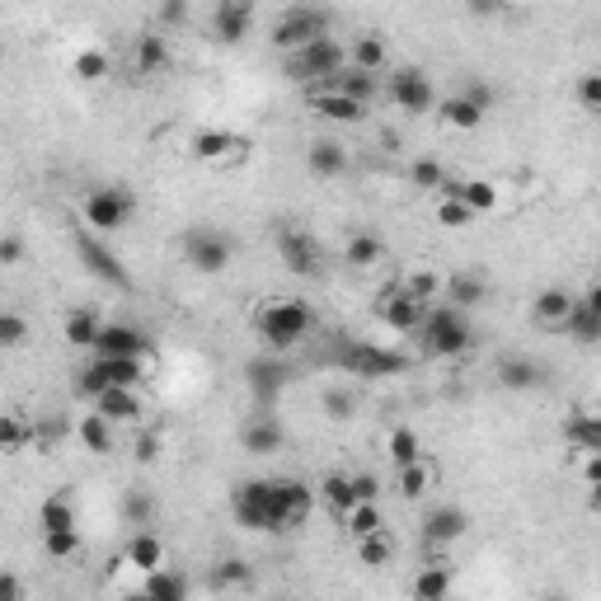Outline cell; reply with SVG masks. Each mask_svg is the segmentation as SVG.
<instances>
[{
    "label": "cell",
    "mask_w": 601,
    "mask_h": 601,
    "mask_svg": "<svg viewBox=\"0 0 601 601\" xmlns=\"http://www.w3.org/2000/svg\"><path fill=\"white\" fill-rule=\"evenodd\" d=\"M254 334H259L273 353H287L296 348V343H306L315 334V306L310 300H300V296H268L254 306Z\"/></svg>",
    "instance_id": "obj_1"
},
{
    "label": "cell",
    "mask_w": 601,
    "mask_h": 601,
    "mask_svg": "<svg viewBox=\"0 0 601 601\" xmlns=\"http://www.w3.org/2000/svg\"><path fill=\"white\" fill-rule=\"evenodd\" d=\"M76 212H80V221L90 226V231L118 235L137 217V193L127 189V183H94V189H85L76 197Z\"/></svg>",
    "instance_id": "obj_2"
},
{
    "label": "cell",
    "mask_w": 601,
    "mask_h": 601,
    "mask_svg": "<svg viewBox=\"0 0 601 601\" xmlns=\"http://www.w3.org/2000/svg\"><path fill=\"white\" fill-rule=\"evenodd\" d=\"M413 343H419L423 357H461L475 348V329H470L465 310H451L447 300H442V306L427 310V320L419 334H413Z\"/></svg>",
    "instance_id": "obj_3"
},
{
    "label": "cell",
    "mask_w": 601,
    "mask_h": 601,
    "mask_svg": "<svg viewBox=\"0 0 601 601\" xmlns=\"http://www.w3.org/2000/svg\"><path fill=\"white\" fill-rule=\"evenodd\" d=\"M353 66V56H348V38H338V34H329V38H315L310 48H300L287 56V76L300 80V85H329V80H338L343 71Z\"/></svg>",
    "instance_id": "obj_4"
},
{
    "label": "cell",
    "mask_w": 601,
    "mask_h": 601,
    "mask_svg": "<svg viewBox=\"0 0 601 601\" xmlns=\"http://www.w3.org/2000/svg\"><path fill=\"white\" fill-rule=\"evenodd\" d=\"M334 34V14L320 10V5H292V10H282L273 28H268V42L282 52V56H292L300 48H310L315 38H329Z\"/></svg>",
    "instance_id": "obj_5"
},
{
    "label": "cell",
    "mask_w": 601,
    "mask_h": 601,
    "mask_svg": "<svg viewBox=\"0 0 601 601\" xmlns=\"http://www.w3.org/2000/svg\"><path fill=\"white\" fill-rule=\"evenodd\" d=\"M231 517L245 532H282L278 526V503H273V479H240L231 489Z\"/></svg>",
    "instance_id": "obj_6"
},
{
    "label": "cell",
    "mask_w": 601,
    "mask_h": 601,
    "mask_svg": "<svg viewBox=\"0 0 601 601\" xmlns=\"http://www.w3.org/2000/svg\"><path fill=\"white\" fill-rule=\"evenodd\" d=\"M245 155H250V141L240 132H226V127H197L189 137V161L207 169H235L245 165Z\"/></svg>",
    "instance_id": "obj_7"
},
{
    "label": "cell",
    "mask_w": 601,
    "mask_h": 601,
    "mask_svg": "<svg viewBox=\"0 0 601 601\" xmlns=\"http://www.w3.org/2000/svg\"><path fill=\"white\" fill-rule=\"evenodd\" d=\"M385 99L399 108V113H433L437 108V85L427 76L423 66H395L391 76H385Z\"/></svg>",
    "instance_id": "obj_8"
},
{
    "label": "cell",
    "mask_w": 601,
    "mask_h": 601,
    "mask_svg": "<svg viewBox=\"0 0 601 601\" xmlns=\"http://www.w3.org/2000/svg\"><path fill=\"white\" fill-rule=\"evenodd\" d=\"M183 259H189V268L212 278V273H226V268H231L235 245L221 231H212V226H193V231L183 235Z\"/></svg>",
    "instance_id": "obj_9"
},
{
    "label": "cell",
    "mask_w": 601,
    "mask_h": 601,
    "mask_svg": "<svg viewBox=\"0 0 601 601\" xmlns=\"http://www.w3.org/2000/svg\"><path fill=\"white\" fill-rule=\"evenodd\" d=\"M489 104H494V94L484 90V85H470L465 94H447L437 104L442 127H447V132H479L484 118H489Z\"/></svg>",
    "instance_id": "obj_10"
},
{
    "label": "cell",
    "mask_w": 601,
    "mask_h": 601,
    "mask_svg": "<svg viewBox=\"0 0 601 601\" xmlns=\"http://www.w3.org/2000/svg\"><path fill=\"white\" fill-rule=\"evenodd\" d=\"M376 320L391 329V334H405V338H413L423 329V320H427V306L423 300H413L405 287H385L381 296H376Z\"/></svg>",
    "instance_id": "obj_11"
},
{
    "label": "cell",
    "mask_w": 601,
    "mask_h": 601,
    "mask_svg": "<svg viewBox=\"0 0 601 601\" xmlns=\"http://www.w3.org/2000/svg\"><path fill=\"white\" fill-rule=\"evenodd\" d=\"M442 193H456L461 203L475 212V217H498V212H508V189L498 179H447V189ZM437 193V197H442Z\"/></svg>",
    "instance_id": "obj_12"
},
{
    "label": "cell",
    "mask_w": 601,
    "mask_h": 601,
    "mask_svg": "<svg viewBox=\"0 0 601 601\" xmlns=\"http://www.w3.org/2000/svg\"><path fill=\"white\" fill-rule=\"evenodd\" d=\"M273 503H278V526H282V532H296V526L310 522L320 494H315L310 484H300V479H273Z\"/></svg>",
    "instance_id": "obj_13"
},
{
    "label": "cell",
    "mask_w": 601,
    "mask_h": 601,
    "mask_svg": "<svg viewBox=\"0 0 601 601\" xmlns=\"http://www.w3.org/2000/svg\"><path fill=\"white\" fill-rule=\"evenodd\" d=\"M578 306H583V296H574L568 287H546L532 300V320H536V329H546V334H564V329L574 324Z\"/></svg>",
    "instance_id": "obj_14"
},
{
    "label": "cell",
    "mask_w": 601,
    "mask_h": 601,
    "mask_svg": "<svg viewBox=\"0 0 601 601\" xmlns=\"http://www.w3.org/2000/svg\"><path fill=\"white\" fill-rule=\"evenodd\" d=\"M278 254H282V264H287V273H296V278H320L324 273V250L310 231H282Z\"/></svg>",
    "instance_id": "obj_15"
},
{
    "label": "cell",
    "mask_w": 601,
    "mask_h": 601,
    "mask_svg": "<svg viewBox=\"0 0 601 601\" xmlns=\"http://www.w3.org/2000/svg\"><path fill=\"white\" fill-rule=\"evenodd\" d=\"M306 104L315 118H324V123H338V127H357L367 118V104H357V99L348 94H338L334 85H315V90H306Z\"/></svg>",
    "instance_id": "obj_16"
},
{
    "label": "cell",
    "mask_w": 601,
    "mask_h": 601,
    "mask_svg": "<svg viewBox=\"0 0 601 601\" xmlns=\"http://www.w3.org/2000/svg\"><path fill=\"white\" fill-rule=\"evenodd\" d=\"M470 536V517H465V508H451V503H442V508H433L423 517V540L433 546L437 554L442 550H451L456 540H465Z\"/></svg>",
    "instance_id": "obj_17"
},
{
    "label": "cell",
    "mask_w": 601,
    "mask_h": 601,
    "mask_svg": "<svg viewBox=\"0 0 601 601\" xmlns=\"http://www.w3.org/2000/svg\"><path fill=\"white\" fill-rule=\"evenodd\" d=\"M94 409L104 413L108 423H118V427L146 423V395L132 391V385H113V391H104V395L94 399Z\"/></svg>",
    "instance_id": "obj_18"
},
{
    "label": "cell",
    "mask_w": 601,
    "mask_h": 601,
    "mask_svg": "<svg viewBox=\"0 0 601 601\" xmlns=\"http://www.w3.org/2000/svg\"><path fill=\"white\" fill-rule=\"evenodd\" d=\"M71 437L90 456H113V447H118V423H108L99 409H85V413H76V423H71Z\"/></svg>",
    "instance_id": "obj_19"
},
{
    "label": "cell",
    "mask_w": 601,
    "mask_h": 601,
    "mask_svg": "<svg viewBox=\"0 0 601 601\" xmlns=\"http://www.w3.org/2000/svg\"><path fill=\"white\" fill-rule=\"evenodd\" d=\"M560 437L568 451L601 456V409H568L560 423Z\"/></svg>",
    "instance_id": "obj_20"
},
{
    "label": "cell",
    "mask_w": 601,
    "mask_h": 601,
    "mask_svg": "<svg viewBox=\"0 0 601 601\" xmlns=\"http://www.w3.org/2000/svg\"><path fill=\"white\" fill-rule=\"evenodd\" d=\"M451 588H456V568L442 560L437 550H433V560L413 574V583H409L413 601H451Z\"/></svg>",
    "instance_id": "obj_21"
},
{
    "label": "cell",
    "mask_w": 601,
    "mask_h": 601,
    "mask_svg": "<svg viewBox=\"0 0 601 601\" xmlns=\"http://www.w3.org/2000/svg\"><path fill=\"white\" fill-rule=\"evenodd\" d=\"M254 5H245V0H226V5H217L212 10V34H217V42H245L250 34H254Z\"/></svg>",
    "instance_id": "obj_22"
},
{
    "label": "cell",
    "mask_w": 601,
    "mask_h": 601,
    "mask_svg": "<svg viewBox=\"0 0 601 601\" xmlns=\"http://www.w3.org/2000/svg\"><path fill=\"white\" fill-rule=\"evenodd\" d=\"M123 564L132 568L137 578L161 574V568H169V564H165V540L155 536V532H137V536L123 546Z\"/></svg>",
    "instance_id": "obj_23"
},
{
    "label": "cell",
    "mask_w": 601,
    "mask_h": 601,
    "mask_svg": "<svg viewBox=\"0 0 601 601\" xmlns=\"http://www.w3.org/2000/svg\"><path fill=\"white\" fill-rule=\"evenodd\" d=\"M94 357H151V338L132 324H104Z\"/></svg>",
    "instance_id": "obj_24"
},
{
    "label": "cell",
    "mask_w": 601,
    "mask_h": 601,
    "mask_svg": "<svg viewBox=\"0 0 601 601\" xmlns=\"http://www.w3.org/2000/svg\"><path fill=\"white\" fill-rule=\"evenodd\" d=\"M52 532H80V508L66 489L38 503V536H52Z\"/></svg>",
    "instance_id": "obj_25"
},
{
    "label": "cell",
    "mask_w": 601,
    "mask_h": 601,
    "mask_svg": "<svg viewBox=\"0 0 601 601\" xmlns=\"http://www.w3.org/2000/svg\"><path fill=\"white\" fill-rule=\"evenodd\" d=\"M437 489V461L433 456H419L413 465L395 470V494L405 498V503H419V498H427Z\"/></svg>",
    "instance_id": "obj_26"
},
{
    "label": "cell",
    "mask_w": 601,
    "mask_h": 601,
    "mask_svg": "<svg viewBox=\"0 0 601 601\" xmlns=\"http://www.w3.org/2000/svg\"><path fill=\"white\" fill-rule=\"evenodd\" d=\"M306 169L315 179H338V175H348V169H353V155H348V146L320 137V141H310V151H306Z\"/></svg>",
    "instance_id": "obj_27"
},
{
    "label": "cell",
    "mask_w": 601,
    "mask_h": 601,
    "mask_svg": "<svg viewBox=\"0 0 601 601\" xmlns=\"http://www.w3.org/2000/svg\"><path fill=\"white\" fill-rule=\"evenodd\" d=\"M169 62H175V52H169V38L155 34V28L132 42V66H137V76H165Z\"/></svg>",
    "instance_id": "obj_28"
},
{
    "label": "cell",
    "mask_w": 601,
    "mask_h": 601,
    "mask_svg": "<svg viewBox=\"0 0 601 601\" xmlns=\"http://www.w3.org/2000/svg\"><path fill=\"white\" fill-rule=\"evenodd\" d=\"M348 367L362 371V376H395V371L409 367L405 353H391V348H371V343H357L348 353Z\"/></svg>",
    "instance_id": "obj_29"
},
{
    "label": "cell",
    "mask_w": 601,
    "mask_h": 601,
    "mask_svg": "<svg viewBox=\"0 0 601 601\" xmlns=\"http://www.w3.org/2000/svg\"><path fill=\"white\" fill-rule=\"evenodd\" d=\"M348 56H353V71L391 76V48H385L381 34H357V38H348Z\"/></svg>",
    "instance_id": "obj_30"
},
{
    "label": "cell",
    "mask_w": 601,
    "mask_h": 601,
    "mask_svg": "<svg viewBox=\"0 0 601 601\" xmlns=\"http://www.w3.org/2000/svg\"><path fill=\"white\" fill-rule=\"evenodd\" d=\"M442 300H447V306L451 310H475V306H484V300H489V282H484L479 273H470V268H461V273H451L447 278V296H442Z\"/></svg>",
    "instance_id": "obj_31"
},
{
    "label": "cell",
    "mask_w": 601,
    "mask_h": 601,
    "mask_svg": "<svg viewBox=\"0 0 601 601\" xmlns=\"http://www.w3.org/2000/svg\"><path fill=\"white\" fill-rule=\"evenodd\" d=\"M104 324L108 320H99V310L90 306H80V310H71L66 315V324H62V338L71 343V348H99V334H104Z\"/></svg>",
    "instance_id": "obj_32"
},
{
    "label": "cell",
    "mask_w": 601,
    "mask_h": 601,
    "mask_svg": "<svg viewBox=\"0 0 601 601\" xmlns=\"http://www.w3.org/2000/svg\"><path fill=\"white\" fill-rule=\"evenodd\" d=\"M329 85H334V90L338 94H348V99H357V104H376V99L385 94V76H371V71H343V76L338 80H329Z\"/></svg>",
    "instance_id": "obj_33"
},
{
    "label": "cell",
    "mask_w": 601,
    "mask_h": 601,
    "mask_svg": "<svg viewBox=\"0 0 601 601\" xmlns=\"http://www.w3.org/2000/svg\"><path fill=\"white\" fill-rule=\"evenodd\" d=\"M315 494H320V503L329 508V517H348V512L357 508V494H353V475H324L320 484H315Z\"/></svg>",
    "instance_id": "obj_34"
},
{
    "label": "cell",
    "mask_w": 601,
    "mask_h": 601,
    "mask_svg": "<svg viewBox=\"0 0 601 601\" xmlns=\"http://www.w3.org/2000/svg\"><path fill=\"white\" fill-rule=\"evenodd\" d=\"M399 287H405L413 300H423V306L433 310V306H442V296H447V278L433 273V268H413V273L399 278Z\"/></svg>",
    "instance_id": "obj_35"
},
{
    "label": "cell",
    "mask_w": 601,
    "mask_h": 601,
    "mask_svg": "<svg viewBox=\"0 0 601 601\" xmlns=\"http://www.w3.org/2000/svg\"><path fill=\"white\" fill-rule=\"evenodd\" d=\"M385 451H391L395 470H405V465H413L423 456V442H419V433H413L409 423H395L391 433H385Z\"/></svg>",
    "instance_id": "obj_36"
},
{
    "label": "cell",
    "mask_w": 601,
    "mask_h": 601,
    "mask_svg": "<svg viewBox=\"0 0 601 601\" xmlns=\"http://www.w3.org/2000/svg\"><path fill=\"white\" fill-rule=\"evenodd\" d=\"M343 532H348L353 546H357V540H367V536H381V532H385V512H381V503H357L348 517H343Z\"/></svg>",
    "instance_id": "obj_37"
},
{
    "label": "cell",
    "mask_w": 601,
    "mask_h": 601,
    "mask_svg": "<svg viewBox=\"0 0 601 601\" xmlns=\"http://www.w3.org/2000/svg\"><path fill=\"white\" fill-rule=\"evenodd\" d=\"M385 259V245L376 235H367V231H357L348 245H343V264L348 268H357V273H367V268H376Z\"/></svg>",
    "instance_id": "obj_38"
},
{
    "label": "cell",
    "mask_w": 601,
    "mask_h": 601,
    "mask_svg": "<svg viewBox=\"0 0 601 601\" xmlns=\"http://www.w3.org/2000/svg\"><path fill=\"white\" fill-rule=\"evenodd\" d=\"M141 597L146 601H189V583L175 568H161V574L141 578Z\"/></svg>",
    "instance_id": "obj_39"
},
{
    "label": "cell",
    "mask_w": 601,
    "mask_h": 601,
    "mask_svg": "<svg viewBox=\"0 0 601 601\" xmlns=\"http://www.w3.org/2000/svg\"><path fill=\"white\" fill-rule=\"evenodd\" d=\"M498 385H508V391H536L540 367L526 362V357H503V362H498Z\"/></svg>",
    "instance_id": "obj_40"
},
{
    "label": "cell",
    "mask_w": 601,
    "mask_h": 601,
    "mask_svg": "<svg viewBox=\"0 0 601 601\" xmlns=\"http://www.w3.org/2000/svg\"><path fill=\"white\" fill-rule=\"evenodd\" d=\"M108 71H113V62H108L104 48H80L76 56H71V76L85 80V85H99Z\"/></svg>",
    "instance_id": "obj_41"
},
{
    "label": "cell",
    "mask_w": 601,
    "mask_h": 601,
    "mask_svg": "<svg viewBox=\"0 0 601 601\" xmlns=\"http://www.w3.org/2000/svg\"><path fill=\"white\" fill-rule=\"evenodd\" d=\"M34 437H38V427L28 423L24 413H5V419H0V451L5 456H20Z\"/></svg>",
    "instance_id": "obj_42"
},
{
    "label": "cell",
    "mask_w": 601,
    "mask_h": 601,
    "mask_svg": "<svg viewBox=\"0 0 601 601\" xmlns=\"http://www.w3.org/2000/svg\"><path fill=\"white\" fill-rule=\"evenodd\" d=\"M433 217H437L442 226H447V231H470V226L479 221L475 212H470V207H465L456 193H442V197H433Z\"/></svg>",
    "instance_id": "obj_43"
},
{
    "label": "cell",
    "mask_w": 601,
    "mask_h": 601,
    "mask_svg": "<svg viewBox=\"0 0 601 601\" xmlns=\"http://www.w3.org/2000/svg\"><path fill=\"white\" fill-rule=\"evenodd\" d=\"M80 254L90 259V268H94V278H104V282H113V287H127V273L118 268V259H113L108 250H99L94 240H80Z\"/></svg>",
    "instance_id": "obj_44"
},
{
    "label": "cell",
    "mask_w": 601,
    "mask_h": 601,
    "mask_svg": "<svg viewBox=\"0 0 601 601\" xmlns=\"http://www.w3.org/2000/svg\"><path fill=\"white\" fill-rule=\"evenodd\" d=\"M278 447H282V427H278L273 419H254V423L245 427V451L268 456V451H278Z\"/></svg>",
    "instance_id": "obj_45"
},
{
    "label": "cell",
    "mask_w": 601,
    "mask_h": 601,
    "mask_svg": "<svg viewBox=\"0 0 601 601\" xmlns=\"http://www.w3.org/2000/svg\"><path fill=\"white\" fill-rule=\"evenodd\" d=\"M447 165H437V161H413L409 165V183H413V189H419V193H442V189H447Z\"/></svg>",
    "instance_id": "obj_46"
},
{
    "label": "cell",
    "mask_w": 601,
    "mask_h": 601,
    "mask_svg": "<svg viewBox=\"0 0 601 601\" xmlns=\"http://www.w3.org/2000/svg\"><path fill=\"white\" fill-rule=\"evenodd\" d=\"M357 560H362L367 568H385V564L395 560V536H391V532H381V536L357 540Z\"/></svg>",
    "instance_id": "obj_47"
},
{
    "label": "cell",
    "mask_w": 601,
    "mask_h": 601,
    "mask_svg": "<svg viewBox=\"0 0 601 601\" xmlns=\"http://www.w3.org/2000/svg\"><path fill=\"white\" fill-rule=\"evenodd\" d=\"M574 99L583 113H601V71H583L574 80Z\"/></svg>",
    "instance_id": "obj_48"
},
{
    "label": "cell",
    "mask_w": 601,
    "mask_h": 601,
    "mask_svg": "<svg viewBox=\"0 0 601 601\" xmlns=\"http://www.w3.org/2000/svg\"><path fill=\"white\" fill-rule=\"evenodd\" d=\"M85 546H80V532H52V536H42V554L48 560H76Z\"/></svg>",
    "instance_id": "obj_49"
},
{
    "label": "cell",
    "mask_w": 601,
    "mask_h": 601,
    "mask_svg": "<svg viewBox=\"0 0 601 601\" xmlns=\"http://www.w3.org/2000/svg\"><path fill=\"white\" fill-rule=\"evenodd\" d=\"M123 517L132 522V526H151V517H155V498H151L146 489H132V494H127V503H123Z\"/></svg>",
    "instance_id": "obj_50"
},
{
    "label": "cell",
    "mask_w": 601,
    "mask_h": 601,
    "mask_svg": "<svg viewBox=\"0 0 601 601\" xmlns=\"http://www.w3.org/2000/svg\"><path fill=\"white\" fill-rule=\"evenodd\" d=\"M212 583H217V588H245V583H250V564L245 560H226V564H217Z\"/></svg>",
    "instance_id": "obj_51"
},
{
    "label": "cell",
    "mask_w": 601,
    "mask_h": 601,
    "mask_svg": "<svg viewBox=\"0 0 601 601\" xmlns=\"http://www.w3.org/2000/svg\"><path fill=\"white\" fill-rule=\"evenodd\" d=\"M564 334H568V338H574V343H597V338H601V320H597V315H588V310H583V306H578V315H574V324H568V329H564Z\"/></svg>",
    "instance_id": "obj_52"
},
{
    "label": "cell",
    "mask_w": 601,
    "mask_h": 601,
    "mask_svg": "<svg viewBox=\"0 0 601 601\" xmlns=\"http://www.w3.org/2000/svg\"><path fill=\"white\" fill-rule=\"evenodd\" d=\"M24 338H28V324H24V315H14V310H0V343H5V348H20Z\"/></svg>",
    "instance_id": "obj_53"
},
{
    "label": "cell",
    "mask_w": 601,
    "mask_h": 601,
    "mask_svg": "<svg viewBox=\"0 0 601 601\" xmlns=\"http://www.w3.org/2000/svg\"><path fill=\"white\" fill-rule=\"evenodd\" d=\"M568 470L583 479V484H601V456L588 451H568Z\"/></svg>",
    "instance_id": "obj_54"
},
{
    "label": "cell",
    "mask_w": 601,
    "mask_h": 601,
    "mask_svg": "<svg viewBox=\"0 0 601 601\" xmlns=\"http://www.w3.org/2000/svg\"><path fill=\"white\" fill-rule=\"evenodd\" d=\"M353 409H357L353 391H324V413H329V419H353Z\"/></svg>",
    "instance_id": "obj_55"
},
{
    "label": "cell",
    "mask_w": 601,
    "mask_h": 601,
    "mask_svg": "<svg viewBox=\"0 0 601 601\" xmlns=\"http://www.w3.org/2000/svg\"><path fill=\"white\" fill-rule=\"evenodd\" d=\"M353 494H357V503H381V479L376 475H353Z\"/></svg>",
    "instance_id": "obj_56"
},
{
    "label": "cell",
    "mask_w": 601,
    "mask_h": 601,
    "mask_svg": "<svg viewBox=\"0 0 601 601\" xmlns=\"http://www.w3.org/2000/svg\"><path fill=\"white\" fill-rule=\"evenodd\" d=\"M132 456H137V465L161 461V437H155V433H141V437H137V447H132Z\"/></svg>",
    "instance_id": "obj_57"
},
{
    "label": "cell",
    "mask_w": 601,
    "mask_h": 601,
    "mask_svg": "<svg viewBox=\"0 0 601 601\" xmlns=\"http://www.w3.org/2000/svg\"><path fill=\"white\" fill-rule=\"evenodd\" d=\"M0 601H24V583H20V574H14V568H5V574H0Z\"/></svg>",
    "instance_id": "obj_58"
},
{
    "label": "cell",
    "mask_w": 601,
    "mask_h": 601,
    "mask_svg": "<svg viewBox=\"0 0 601 601\" xmlns=\"http://www.w3.org/2000/svg\"><path fill=\"white\" fill-rule=\"evenodd\" d=\"M20 259H24V245H20V235H5V240H0V264H5V268H14Z\"/></svg>",
    "instance_id": "obj_59"
},
{
    "label": "cell",
    "mask_w": 601,
    "mask_h": 601,
    "mask_svg": "<svg viewBox=\"0 0 601 601\" xmlns=\"http://www.w3.org/2000/svg\"><path fill=\"white\" fill-rule=\"evenodd\" d=\"M583 310L597 315V320H601V282H592V287L583 292Z\"/></svg>",
    "instance_id": "obj_60"
},
{
    "label": "cell",
    "mask_w": 601,
    "mask_h": 601,
    "mask_svg": "<svg viewBox=\"0 0 601 601\" xmlns=\"http://www.w3.org/2000/svg\"><path fill=\"white\" fill-rule=\"evenodd\" d=\"M588 512L601 517V484H588Z\"/></svg>",
    "instance_id": "obj_61"
},
{
    "label": "cell",
    "mask_w": 601,
    "mask_h": 601,
    "mask_svg": "<svg viewBox=\"0 0 601 601\" xmlns=\"http://www.w3.org/2000/svg\"><path fill=\"white\" fill-rule=\"evenodd\" d=\"M183 14H189V10H183V5H161V20H165V24H179V20H183Z\"/></svg>",
    "instance_id": "obj_62"
}]
</instances>
